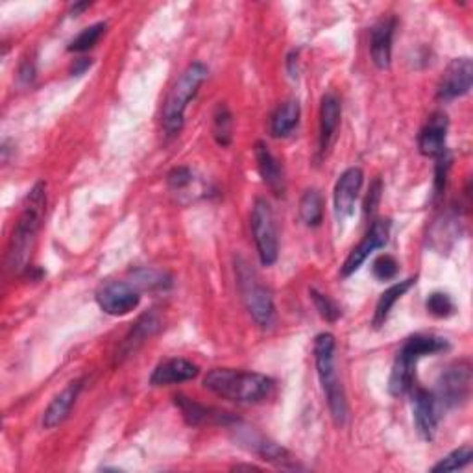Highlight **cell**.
<instances>
[{
  "mask_svg": "<svg viewBox=\"0 0 473 473\" xmlns=\"http://www.w3.org/2000/svg\"><path fill=\"white\" fill-rule=\"evenodd\" d=\"M204 387L222 400L254 405L265 401L274 391V380L259 372L215 368L208 372Z\"/></svg>",
  "mask_w": 473,
  "mask_h": 473,
  "instance_id": "1",
  "label": "cell"
},
{
  "mask_svg": "<svg viewBox=\"0 0 473 473\" xmlns=\"http://www.w3.org/2000/svg\"><path fill=\"white\" fill-rule=\"evenodd\" d=\"M236 279H239L243 302L254 322L263 329H270L275 320V305L272 293L259 281L257 274L250 268V265L243 261L236 265Z\"/></svg>",
  "mask_w": 473,
  "mask_h": 473,
  "instance_id": "6",
  "label": "cell"
},
{
  "mask_svg": "<svg viewBox=\"0 0 473 473\" xmlns=\"http://www.w3.org/2000/svg\"><path fill=\"white\" fill-rule=\"evenodd\" d=\"M398 272H400V263L396 261V257H392L389 254L380 256L372 265V274L375 279H380V281H391L398 275Z\"/></svg>",
  "mask_w": 473,
  "mask_h": 473,
  "instance_id": "32",
  "label": "cell"
},
{
  "mask_svg": "<svg viewBox=\"0 0 473 473\" xmlns=\"http://www.w3.org/2000/svg\"><path fill=\"white\" fill-rule=\"evenodd\" d=\"M335 337L331 333H320L314 339V364L318 380L335 425L343 428L348 418V401L344 387L337 375L335 366Z\"/></svg>",
  "mask_w": 473,
  "mask_h": 473,
  "instance_id": "4",
  "label": "cell"
},
{
  "mask_svg": "<svg viewBox=\"0 0 473 473\" xmlns=\"http://www.w3.org/2000/svg\"><path fill=\"white\" fill-rule=\"evenodd\" d=\"M425 309L435 318H449L455 314V302L446 293H433L425 300Z\"/></svg>",
  "mask_w": 473,
  "mask_h": 473,
  "instance_id": "30",
  "label": "cell"
},
{
  "mask_svg": "<svg viewBox=\"0 0 473 473\" xmlns=\"http://www.w3.org/2000/svg\"><path fill=\"white\" fill-rule=\"evenodd\" d=\"M471 83H473V63H471V60L469 58H457L444 71V74L439 82L437 97L444 102L455 101V99L464 97V94L469 92Z\"/></svg>",
  "mask_w": 473,
  "mask_h": 473,
  "instance_id": "13",
  "label": "cell"
},
{
  "mask_svg": "<svg viewBox=\"0 0 473 473\" xmlns=\"http://www.w3.org/2000/svg\"><path fill=\"white\" fill-rule=\"evenodd\" d=\"M167 181L174 193H179V191H185V188L195 181V174L191 169H187V167H176L169 172Z\"/></svg>",
  "mask_w": 473,
  "mask_h": 473,
  "instance_id": "33",
  "label": "cell"
},
{
  "mask_svg": "<svg viewBox=\"0 0 473 473\" xmlns=\"http://www.w3.org/2000/svg\"><path fill=\"white\" fill-rule=\"evenodd\" d=\"M381 191H383L381 179H375V181L370 185V191H368L366 200H364V213H366V215H372V213L375 211L377 204H380V200H381Z\"/></svg>",
  "mask_w": 473,
  "mask_h": 473,
  "instance_id": "35",
  "label": "cell"
},
{
  "mask_svg": "<svg viewBox=\"0 0 473 473\" xmlns=\"http://www.w3.org/2000/svg\"><path fill=\"white\" fill-rule=\"evenodd\" d=\"M250 224H252V235H254L261 265L272 266L279 256V241H277L274 211L265 198H257L254 202Z\"/></svg>",
  "mask_w": 473,
  "mask_h": 473,
  "instance_id": "7",
  "label": "cell"
},
{
  "mask_svg": "<svg viewBox=\"0 0 473 473\" xmlns=\"http://www.w3.org/2000/svg\"><path fill=\"white\" fill-rule=\"evenodd\" d=\"M341 101L335 92H327L322 97L320 102V137H318V147L320 154H325L329 147L333 145L339 124H341Z\"/></svg>",
  "mask_w": 473,
  "mask_h": 473,
  "instance_id": "19",
  "label": "cell"
},
{
  "mask_svg": "<svg viewBox=\"0 0 473 473\" xmlns=\"http://www.w3.org/2000/svg\"><path fill=\"white\" fill-rule=\"evenodd\" d=\"M389 236H391V220H373L370 229L362 236V241L346 257L343 265V275L350 277L352 274H355L375 250L383 248L389 243Z\"/></svg>",
  "mask_w": 473,
  "mask_h": 473,
  "instance_id": "11",
  "label": "cell"
},
{
  "mask_svg": "<svg viewBox=\"0 0 473 473\" xmlns=\"http://www.w3.org/2000/svg\"><path fill=\"white\" fill-rule=\"evenodd\" d=\"M206 78H208V67L200 62H195L183 71L179 80L170 89L161 115L163 130L169 137L179 133V130L183 128V121H185L183 117L187 106L197 97V92L200 85L206 82Z\"/></svg>",
  "mask_w": 473,
  "mask_h": 473,
  "instance_id": "5",
  "label": "cell"
},
{
  "mask_svg": "<svg viewBox=\"0 0 473 473\" xmlns=\"http://www.w3.org/2000/svg\"><path fill=\"white\" fill-rule=\"evenodd\" d=\"M89 8V3H78V5H74L72 8H71V15H80L83 10H87Z\"/></svg>",
  "mask_w": 473,
  "mask_h": 473,
  "instance_id": "39",
  "label": "cell"
},
{
  "mask_svg": "<svg viewBox=\"0 0 473 473\" xmlns=\"http://www.w3.org/2000/svg\"><path fill=\"white\" fill-rule=\"evenodd\" d=\"M449 167H451V156L449 152L442 154L440 158H437V169H435V197L439 198L448 183V174H449Z\"/></svg>",
  "mask_w": 473,
  "mask_h": 473,
  "instance_id": "34",
  "label": "cell"
},
{
  "mask_svg": "<svg viewBox=\"0 0 473 473\" xmlns=\"http://www.w3.org/2000/svg\"><path fill=\"white\" fill-rule=\"evenodd\" d=\"M239 423V421H236ZM235 423V433H236V442H241L243 448H246L248 451L259 455L263 460H268L279 468H287V469H296L300 468L296 459L279 444H275L274 440L263 437L261 433L250 430V428H241V425Z\"/></svg>",
  "mask_w": 473,
  "mask_h": 473,
  "instance_id": "9",
  "label": "cell"
},
{
  "mask_svg": "<svg viewBox=\"0 0 473 473\" xmlns=\"http://www.w3.org/2000/svg\"><path fill=\"white\" fill-rule=\"evenodd\" d=\"M300 122V104L298 101L283 102L270 121V131L274 137H287L294 131Z\"/></svg>",
  "mask_w": 473,
  "mask_h": 473,
  "instance_id": "23",
  "label": "cell"
},
{
  "mask_svg": "<svg viewBox=\"0 0 473 473\" xmlns=\"http://www.w3.org/2000/svg\"><path fill=\"white\" fill-rule=\"evenodd\" d=\"M473 459V449L471 446H462L455 451H451L448 457H444L439 464L433 466L431 471L439 473V471H457V469H462L466 468Z\"/></svg>",
  "mask_w": 473,
  "mask_h": 473,
  "instance_id": "29",
  "label": "cell"
},
{
  "mask_svg": "<svg viewBox=\"0 0 473 473\" xmlns=\"http://www.w3.org/2000/svg\"><path fill=\"white\" fill-rule=\"evenodd\" d=\"M448 350H449V341L439 335L420 333L409 337L394 359L391 380H389V392L396 398L409 394L414 389L416 366L420 359L428 355H437Z\"/></svg>",
  "mask_w": 473,
  "mask_h": 473,
  "instance_id": "3",
  "label": "cell"
},
{
  "mask_svg": "<svg viewBox=\"0 0 473 473\" xmlns=\"http://www.w3.org/2000/svg\"><path fill=\"white\" fill-rule=\"evenodd\" d=\"M82 389H83V380L71 381V383L51 401V405L46 407V410H44V414H43V428H44V430H54V428H58V425H62V423L69 418V414H71V410H72V407H74V403H76V400H78Z\"/></svg>",
  "mask_w": 473,
  "mask_h": 473,
  "instance_id": "20",
  "label": "cell"
},
{
  "mask_svg": "<svg viewBox=\"0 0 473 473\" xmlns=\"http://www.w3.org/2000/svg\"><path fill=\"white\" fill-rule=\"evenodd\" d=\"M287 65H289V74L293 76V78H296L298 74V51H293L291 54H289V58H287Z\"/></svg>",
  "mask_w": 473,
  "mask_h": 473,
  "instance_id": "38",
  "label": "cell"
},
{
  "mask_svg": "<svg viewBox=\"0 0 473 473\" xmlns=\"http://www.w3.org/2000/svg\"><path fill=\"white\" fill-rule=\"evenodd\" d=\"M300 218L307 227H318L323 220V200L316 188H307L300 200Z\"/></svg>",
  "mask_w": 473,
  "mask_h": 473,
  "instance_id": "26",
  "label": "cell"
},
{
  "mask_svg": "<svg viewBox=\"0 0 473 473\" xmlns=\"http://www.w3.org/2000/svg\"><path fill=\"white\" fill-rule=\"evenodd\" d=\"M34 74H35V67H34V62L26 60L21 63V69H19V80L23 83H30L34 80Z\"/></svg>",
  "mask_w": 473,
  "mask_h": 473,
  "instance_id": "36",
  "label": "cell"
},
{
  "mask_svg": "<svg viewBox=\"0 0 473 473\" xmlns=\"http://www.w3.org/2000/svg\"><path fill=\"white\" fill-rule=\"evenodd\" d=\"M416 285V277H409L405 281H398L394 283V285H391L381 296L380 300H377V305H375V313H373V320H372V325L375 329H380L385 325V322L389 320V314L392 311V307L396 305V302H400L403 298V294L412 289Z\"/></svg>",
  "mask_w": 473,
  "mask_h": 473,
  "instance_id": "22",
  "label": "cell"
},
{
  "mask_svg": "<svg viewBox=\"0 0 473 473\" xmlns=\"http://www.w3.org/2000/svg\"><path fill=\"white\" fill-rule=\"evenodd\" d=\"M131 285L143 291H165L172 287V275L169 272L158 270V268H133L130 272Z\"/></svg>",
  "mask_w": 473,
  "mask_h": 473,
  "instance_id": "24",
  "label": "cell"
},
{
  "mask_svg": "<svg viewBox=\"0 0 473 473\" xmlns=\"http://www.w3.org/2000/svg\"><path fill=\"white\" fill-rule=\"evenodd\" d=\"M46 211V187L43 181L35 183L23 204L21 217L14 227L10 248H8V266L12 270H24L35 248L37 235L41 231Z\"/></svg>",
  "mask_w": 473,
  "mask_h": 473,
  "instance_id": "2",
  "label": "cell"
},
{
  "mask_svg": "<svg viewBox=\"0 0 473 473\" xmlns=\"http://www.w3.org/2000/svg\"><path fill=\"white\" fill-rule=\"evenodd\" d=\"M448 115L442 111H437L430 117L428 124H425L418 135V149L420 154L425 158H440L448 152L446 149V137H448Z\"/></svg>",
  "mask_w": 473,
  "mask_h": 473,
  "instance_id": "15",
  "label": "cell"
},
{
  "mask_svg": "<svg viewBox=\"0 0 473 473\" xmlns=\"http://www.w3.org/2000/svg\"><path fill=\"white\" fill-rule=\"evenodd\" d=\"M362 181H364V174L359 167H352L341 174L333 191L335 217L339 220H346L353 215L355 202L362 188Z\"/></svg>",
  "mask_w": 473,
  "mask_h": 473,
  "instance_id": "14",
  "label": "cell"
},
{
  "mask_svg": "<svg viewBox=\"0 0 473 473\" xmlns=\"http://www.w3.org/2000/svg\"><path fill=\"white\" fill-rule=\"evenodd\" d=\"M471 394V366L468 361H459L446 368L437 381V400L444 409L460 407Z\"/></svg>",
  "mask_w": 473,
  "mask_h": 473,
  "instance_id": "8",
  "label": "cell"
},
{
  "mask_svg": "<svg viewBox=\"0 0 473 473\" xmlns=\"http://www.w3.org/2000/svg\"><path fill=\"white\" fill-rule=\"evenodd\" d=\"M106 28H108L106 23H97V24L87 26L69 43V53H87V51H91L92 46L101 41Z\"/></svg>",
  "mask_w": 473,
  "mask_h": 473,
  "instance_id": "28",
  "label": "cell"
},
{
  "mask_svg": "<svg viewBox=\"0 0 473 473\" xmlns=\"http://www.w3.org/2000/svg\"><path fill=\"white\" fill-rule=\"evenodd\" d=\"M91 60H87V58H80V60H74V65H72V69H71V72H72V76H80V74H83L89 67H91Z\"/></svg>",
  "mask_w": 473,
  "mask_h": 473,
  "instance_id": "37",
  "label": "cell"
},
{
  "mask_svg": "<svg viewBox=\"0 0 473 473\" xmlns=\"http://www.w3.org/2000/svg\"><path fill=\"white\" fill-rule=\"evenodd\" d=\"M174 403L176 407L181 410L185 421L188 425H193V428H198V425H204V423H222V425H235L236 420L235 416H231L229 412H224V410H218V409H211V407H206V405H200L197 403L195 400L191 398H185V396H174Z\"/></svg>",
  "mask_w": 473,
  "mask_h": 473,
  "instance_id": "18",
  "label": "cell"
},
{
  "mask_svg": "<svg viewBox=\"0 0 473 473\" xmlns=\"http://www.w3.org/2000/svg\"><path fill=\"white\" fill-rule=\"evenodd\" d=\"M256 161L259 174L270 191L277 197L285 195V174H283V167L279 159L272 154L270 147L263 143V140H257L256 143Z\"/></svg>",
  "mask_w": 473,
  "mask_h": 473,
  "instance_id": "21",
  "label": "cell"
},
{
  "mask_svg": "<svg viewBox=\"0 0 473 473\" xmlns=\"http://www.w3.org/2000/svg\"><path fill=\"white\" fill-rule=\"evenodd\" d=\"M159 327V320L156 318V314H145L140 316L139 322L133 325V329L130 331V335L126 337L121 353L126 357L130 353H133L140 344H143L150 335H154Z\"/></svg>",
  "mask_w": 473,
  "mask_h": 473,
  "instance_id": "25",
  "label": "cell"
},
{
  "mask_svg": "<svg viewBox=\"0 0 473 473\" xmlns=\"http://www.w3.org/2000/svg\"><path fill=\"white\" fill-rule=\"evenodd\" d=\"M412 412H414V423L420 437L423 440H435L439 421L442 414V407L435 396V392L425 391L421 387L412 389Z\"/></svg>",
  "mask_w": 473,
  "mask_h": 473,
  "instance_id": "12",
  "label": "cell"
},
{
  "mask_svg": "<svg viewBox=\"0 0 473 473\" xmlns=\"http://www.w3.org/2000/svg\"><path fill=\"white\" fill-rule=\"evenodd\" d=\"M97 304L110 316H126L139 307L140 294L128 281H108L97 291Z\"/></svg>",
  "mask_w": 473,
  "mask_h": 473,
  "instance_id": "10",
  "label": "cell"
},
{
  "mask_svg": "<svg viewBox=\"0 0 473 473\" xmlns=\"http://www.w3.org/2000/svg\"><path fill=\"white\" fill-rule=\"evenodd\" d=\"M309 294H311V300H313V304H314L318 314H320L325 322L333 323V322H337V320L341 318V314H343L341 307H339L333 300H331L329 296L318 293L316 289H311Z\"/></svg>",
  "mask_w": 473,
  "mask_h": 473,
  "instance_id": "31",
  "label": "cell"
},
{
  "mask_svg": "<svg viewBox=\"0 0 473 473\" xmlns=\"http://www.w3.org/2000/svg\"><path fill=\"white\" fill-rule=\"evenodd\" d=\"M396 32V19L385 17L375 23L370 32V56L377 69H389L392 62V39Z\"/></svg>",
  "mask_w": 473,
  "mask_h": 473,
  "instance_id": "17",
  "label": "cell"
},
{
  "mask_svg": "<svg viewBox=\"0 0 473 473\" xmlns=\"http://www.w3.org/2000/svg\"><path fill=\"white\" fill-rule=\"evenodd\" d=\"M200 373V368L187 361V359H167L163 362H159L152 375H150V385L154 387H169V385H179V383H187L197 380Z\"/></svg>",
  "mask_w": 473,
  "mask_h": 473,
  "instance_id": "16",
  "label": "cell"
},
{
  "mask_svg": "<svg viewBox=\"0 0 473 473\" xmlns=\"http://www.w3.org/2000/svg\"><path fill=\"white\" fill-rule=\"evenodd\" d=\"M213 137L220 147H227L233 139V115L226 104H217L213 113Z\"/></svg>",
  "mask_w": 473,
  "mask_h": 473,
  "instance_id": "27",
  "label": "cell"
}]
</instances>
